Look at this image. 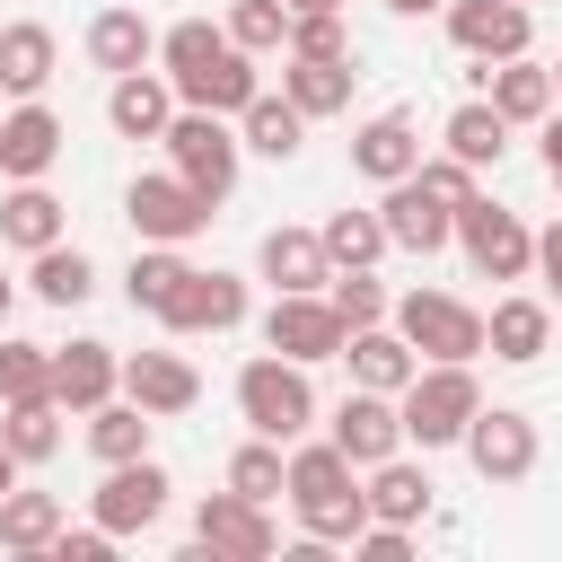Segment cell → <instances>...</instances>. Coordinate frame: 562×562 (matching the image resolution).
Masks as SVG:
<instances>
[{
	"mask_svg": "<svg viewBox=\"0 0 562 562\" xmlns=\"http://www.w3.org/2000/svg\"><path fill=\"white\" fill-rule=\"evenodd\" d=\"M351 553H360V562H404V553H413V527H386V518H369V527L351 536Z\"/></svg>",
	"mask_w": 562,
	"mask_h": 562,
	"instance_id": "bcb514c9",
	"label": "cell"
},
{
	"mask_svg": "<svg viewBox=\"0 0 562 562\" xmlns=\"http://www.w3.org/2000/svg\"><path fill=\"white\" fill-rule=\"evenodd\" d=\"M158 325L167 334H228V325H246V281L237 272H202V263H184V281H176V299L158 307Z\"/></svg>",
	"mask_w": 562,
	"mask_h": 562,
	"instance_id": "7c38bea8",
	"label": "cell"
},
{
	"mask_svg": "<svg viewBox=\"0 0 562 562\" xmlns=\"http://www.w3.org/2000/svg\"><path fill=\"white\" fill-rule=\"evenodd\" d=\"M158 140H167V167H176L202 202H228V193H237V158H246V140L228 132V114L176 105V123H167Z\"/></svg>",
	"mask_w": 562,
	"mask_h": 562,
	"instance_id": "277c9868",
	"label": "cell"
},
{
	"mask_svg": "<svg viewBox=\"0 0 562 562\" xmlns=\"http://www.w3.org/2000/svg\"><path fill=\"white\" fill-rule=\"evenodd\" d=\"M544 70H553V97H562V61H544Z\"/></svg>",
	"mask_w": 562,
	"mask_h": 562,
	"instance_id": "11a10c76",
	"label": "cell"
},
{
	"mask_svg": "<svg viewBox=\"0 0 562 562\" xmlns=\"http://www.w3.org/2000/svg\"><path fill=\"white\" fill-rule=\"evenodd\" d=\"M527 35H536L527 0H448V44L465 61H509V53H527Z\"/></svg>",
	"mask_w": 562,
	"mask_h": 562,
	"instance_id": "4fadbf2b",
	"label": "cell"
},
{
	"mask_svg": "<svg viewBox=\"0 0 562 562\" xmlns=\"http://www.w3.org/2000/svg\"><path fill=\"white\" fill-rule=\"evenodd\" d=\"M220 44H228V26H211V18H176V26L158 35V61H167V79H184V70H202Z\"/></svg>",
	"mask_w": 562,
	"mask_h": 562,
	"instance_id": "7bdbcfd3",
	"label": "cell"
},
{
	"mask_svg": "<svg viewBox=\"0 0 562 562\" xmlns=\"http://www.w3.org/2000/svg\"><path fill=\"white\" fill-rule=\"evenodd\" d=\"M53 158H61V114L35 105V97H18L0 114V176L9 184H35V176H53Z\"/></svg>",
	"mask_w": 562,
	"mask_h": 562,
	"instance_id": "9a60e30c",
	"label": "cell"
},
{
	"mask_svg": "<svg viewBox=\"0 0 562 562\" xmlns=\"http://www.w3.org/2000/svg\"><path fill=\"white\" fill-rule=\"evenodd\" d=\"M88 448H97L105 465H123V457H149V413H140L132 395H123V404L105 395V404L88 413Z\"/></svg>",
	"mask_w": 562,
	"mask_h": 562,
	"instance_id": "d590c367",
	"label": "cell"
},
{
	"mask_svg": "<svg viewBox=\"0 0 562 562\" xmlns=\"http://www.w3.org/2000/svg\"><path fill=\"white\" fill-rule=\"evenodd\" d=\"M395 18H430V9H448V0H386Z\"/></svg>",
	"mask_w": 562,
	"mask_h": 562,
	"instance_id": "f907efd6",
	"label": "cell"
},
{
	"mask_svg": "<svg viewBox=\"0 0 562 562\" xmlns=\"http://www.w3.org/2000/svg\"><path fill=\"white\" fill-rule=\"evenodd\" d=\"M255 272H263L272 290H325V281H334V255H325L316 228H263Z\"/></svg>",
	"mask_w": 562,
	"mask_h": 562,
	"instance_id": "603a6c76",
	"label": "cell"
},
{
	"mask_svg": "<svg viewBox=\"0 0 562 562\" xmlns=\"http://www.w3.org/2000/svg\"><path fill=\"white\" fill-rule=\"evenodd\" d=\"M114 544H123V536H105V527H79V536L61 527V536H53V562H105Z\"/></svg>",
	"mask_w": 562,
	"mask_h": 562,
	"instance_id": "7dc6e473",
	"label": "cell"
},
{
	"mask_svg": "<svg viewBox=\"0 0 562 562\" xmlns=\"http://www.w3.org/2000/svg\"><path fill=\"white\" fill-rule=\"evenodd\" d=\"M316 237H325L334 272H342V263H378V255H386V220H378V211H334Z\"/></svg>",
	"mask_w": 562,
	"mask_h": 562,
	"instance_id": "74e56055",
	"label": "cell"
},
{
	"mask_svg": "<svg viewBox=\"0 0 562 562\" xmlns=\"http://www.w3.org/2000/svg\"><path fill=\"white\" fill-rule=\"evenodd\" d=\"M281 501L299 509V536H316V544H351V536L369 527L360 465H351L334 439H307V448H290V465H281Z\"/></svg>",
	"mask_w": 562,
	"mask_h": 562,
	"instance_id": "6da1fadb",
	"label": "cell"
},
{
	"mask_svg": "<svg viewBox=\"0 0 562 562\" xmlns=\"http://www.w3.org/2000/svg\"><path fill=\"white\" fill-rule=\"evenodd\" d=\"M536 272H544V290L562 299V220H553V228L536 237Z\"/></svg>",
	"mask_w": 562,
	"mask_h": 562,
	"instance_id": "c3c4849f",
	"label": "cell"
},
{
	"mask_svg": "<svg viewBox=\"0 0 562 562\" xmlns=\"http://www.w3.org/2000/svg\"><path fill=\"white\" fill-rule=\"evenodd\" d=\"M176 281H184V246H140V255H132V272H123V299L158 316V307L176 299Z\"/></svg>",
	"mask_w": 562,
	"mask_h": 562,
	"instance_id": "8d00e7d4",
	"label": "cell"
},
{
	"mask_svg": "<svg viewBox=\"0 0 562 562\" xmlns=\"http://www.w3.org/2000/svg\"><path fill=\"white\" fill-rule=\"evenodd\" d=\"M351 79H360V70H351V53H342V61H299V53L281 61V97H290L307 123L342 114V105H351Z\"/></svg>",
	"mask_w": 562,
	"mask_h": 562,
	"instance_id": "4316f807",
	"label": "cell"
},
{
	"mask_svg": "<svg viewBox=\"0 0 562 562\" xmlns=\"http://www.w3.org/2000/svg\"><path fill=\"white\" fill-rule=\"evenodd\" d=\"M290 35V0H228V44L237 53H281Z\"/></svg>",
	"mask_w": 562,
	"mask_h": 562,
	"instance_id": "60d3db41",
	"label": "cell"
},
{
	"mask_svg": "<svg viewBox=\"0 0 562 562\" xmlns=\"http://www.w3.org/2000/svg\"><path fill=\"white\" fill-rule=\"evenodd\" d=\"M53 395V342H0V404Z\"/></svg>",
	"mask_w": 562,
	"mask_h": 562,
	"instance_id": "b9f144b4",
	"label": "cell"
},
{
	"mask_svg": "<svg viewBox=\"0 0 562 562\" xmlns=\"http://www.w3.org/2000/svg\"><path fill=\"white\" fill-rule=\"evenodd\" d=\"M474 79H483V105H492L501 123H544V114H553V70H544L536 53H509V61H483Z\"/></svg>",
	"mask_w": 562,
	"mask_h": 562,
	"instance_id": "e0dca14e",
	"label": "cell"
},
{
	"mask_svg": "<svg viewBox=\"0 0 562 562\" xmlns=\"http://www.w3.org/2000/svg\"><path fill=\"white\" fill-rule=\"evenodd\" d=\"M281 439H246L237 457H228V492H246V501H281Z\"/></svg>",
	"mask_w": 562,
	"mask_h": 562,
	"instance_id": "ee69618b",
	"label": "cell"
},
{
	"mask_svg": "<svg viewBox=\"0 0 562 562\" xmlns=\"http://www.w3.org/2000/svg\"><path fill=\"white\" fill-rule=\"evenodd\" d=\"M149 53H158V35H149L140 9H97V18H88V61H97V70H114V79H123V70H149Z\"/></svg>",
	"mask_w": 562,
	"mask_h": 562,
	"instance_id": "484cf974",
	"label": "cell"
},
{
	"mask_svg": "<svg viewBox=\"0 0 562 562\" xmlns=\"http://www.w3.org/2000/svg\"><path fill=\"white\" fill-rule=\"evenodd\" d=\"M386 325L422 351V360H483V307L448 299V290H404L386 307Z\"/></svg>",
	"mask_w": 562,
	"mask_h": 562,
	"instance_id": "5b68a950",
	"label": "cell"
},
{
	"mask_svg": "<svg viewBox=\"0 0 562 562\" xmlns=\"http://www.w3.org/2000/svg\"><path fill=\"white\" fill-rule=\"evenodd\" d=\"M123 220H132V237H140V246H184V237H202V228H211V202L167 167V176H132Z\"/></svg>",
	"mask_w": 562,
	"mask_h": 562,
	"instance_id": "ba28073f",
	"label": "cell"
},
{
	"mask_svg": "<svg viewBox=\"0 0 562 562\" xmlns=\"http://www.w3.org/2000/svg\"><path fill=\"white\" fill-rule=\"evenodd\" d=\"M26 281H35V299H44V307H79V299L97 290V263H88L79 246H61V237H53V246H35V272H26Z\"/></svg>",
	"mask_w": 562,
	"mask_h": 562,
	"instance_id": "e575fe53",
	"label": "cell"
},
{
	"mask_svg": "<svg viewBox=\"0 0 562 562\" xmlns=\"http://www.w3.org/2000/svg\"><path fill=\"white\" fill-rule=\"evenodd\" d=\"M290 9H342V0H290Z\"/></svg>",
	"mask_w": 562,
	"mask_h": 562,
	"instance_id": "db71d44e",
	"label": "cell"
},
{
	"mask_svg": "<svg viewBox=\"0 0 562 562\" xmlns=\"http://www.w3.org/2000/svg\"><path fill=\"white\" fill-rule=\"evenodd\" d=\"M544 176L562 184V114H544Z\"/></svg>",
	"mask_w": 562,
	"mask_h": 562,
	"instance_id": "681fc988",
	"label": "cell"
},
{
	"mask_svg": "<svg viewBox=\"0 0 562 562\" xmlns=\"http://www.w3.org/2000/svg\"><path fill=\"white\" fill-rule=\"evenodd\" d=\"M9 299H18V281H9V272H0V316H9Z\"/></svg>",
	"mask_w": 562,
	"mask_h": 562,
	"instance_id": "f5cc1de1",
	"label": "cell"
},
{
	"mask_svg": "<svg viewBox=\"0 0 562 562\" xmlns=\"http://www.w3.org/2000/svg\"><path fill=\"white\" fill-rule=\"evenodd\" d=\"M167 465L158 457H123V465H105V483L88 492V509H97V527L105 536H140V527H158L167 518Z\"/></svg>",
	"mask_w": 562,
	"mask_h": 562,
	"instance_id": "8fae6325",
	"label": "cell"
},
{
	"mask_svg": "<svg viewBox=\"0 0 562 562\" xmlns=\"http://www.w3.org/2000/svg\"><path fill=\"white\" fill-rule=\"evenodd\" d=\"M544 342H553V307H544V299H501V307L483 316V351L509 360V369L544 360Z\"/></svg>",
	"mask_w": 562,
	"mask_h": 562,
	"instance_id": "d4e9b609",
	"label": "cell"
},
{
	"mask_svg": "<svg viewBox=\"0 0 562 562\" xmlns=\"http://www.w3.org/2000/svg\"><path fill=\"white\" fill-rule=\"evenodd\" d=\"M0 448H9L18 465H44V457L61 448V404H53V395L9 404V413H0Z\"/></svg>",
	"mask_w": 562,
	"mask_h": 562,
	"instance_id": "836d02e7",
	"label": "cell"
},
{
	"mask_svg": "<svg viewBox=\"0 0 562 562\" xmlns=\"http://www.w3.org/2000/svg\"><path fill=\"white\" fill-rule=\"evenodd\" d=\"M342 360H351V386H378V395H404V378L422 369V351L395 325H351L342 334Z\"/></svg>",
	"mask_w": 562,
	"mask_h": 562,
	"instance_id": "cb8c5ba5",
	"label": "cell"
},
{
	"mask_svg": "<svg viewBox=\"0 0 562 562\" xmlns=\"http://www.w3.org/2000/svg\"><path fill=\"white\" fill-rule=\"evenodd\" d=\"M360 492H369V518H386V527L430 518V474H422V465H404V448H395V457H378Z\"/></svg>",
	"mask_w": 562,
	"mask_h": 562,
	"instance_id": "83f0119b",
	"label": "cell"
},
{
	"mask_svg": "<svg viewBox=\"0 0 562 562\" xmlns=\"http://www.w3.org/2000/svg\"><path fill=\"white\" fill-rule=\"evenodd\" d=\"M351 465H378V457H395L404 448V413H395V395H378V386H351L342 404H334V430H325Z\"/></svg>",
	"mask_w": 562,
	"mask_h": 562,
	"instance_id": "5bb4252c",
	"label": "cell"
},
{
	"mask_svg": "<svg viewBox=\"0 0 562 562\" xmlns=\"http://www.w3.org/2000/svg\"><path fill=\"white\" fill-rule=\"evenodd\" d=\"M457 246H465V263H474L483 281H527V272H536V228H527L518 211L483 202V193L457 211Z\"/></svg>",
	"mask_w": 562,
	"mask_h": 562,
	"instance_id": "8992f818",
	"label": "cell"
},
{
	"mask_svg": "<svg viewBox=\"0 0 562 562\" xmlns=\"http://www.w3.org/2000/svg\"><path fill=\"white\" fill-rule=\"evenodd\" d=\"M105 123H114L123 140H158V132L176 123V88H167V70H123V79L105 88Z\"/></svg>",
	"mask_w": 562,
	"mask_h": 562,
	"instance_id": "7402d4cb",
	"label": "cell"
},
{
	"mask_svg": "<svg viewBox=\"0 0 562 562\" xmlns=\"http://www.w3.org/2000/svg\"><path fill=\"white\" fill-rule=\"evenodd\" d=\"M281 53H299V61H342V53H351V35H342V9H290V35H281Z\"/></svg>",
	"mask_w": 562,
	"mask_h": 562,
	"instance_id": "ab89813d",
	"label": "cell"
},
{
	"mask_svg": "<svg viewBox=\"0 0 562 562\" xmlns=\"http://www.w3.org/2000/svg\"><path fill=\"white\" fill-rule=\"evenodd\" d=\"M176 88V105H202V114H237L263 79H255V53H237V44H220L202 70H184V79H167Z\"/></svg>",
	"mask_w": 562,
	"mask_h": 562,
	"instance_id": "44dd1931",
	"label": "cell"
},
{
	"mask_svg": "<svg viewBox=\"0 0 562 562\" xmlns=\"http://www.w3.org/2000/svg\"><path fill=\"white\" fill-rule=\"evenodd\" d=\"M9 483H18V457H9V448H0V492H9Z\"/></svg>",
	"mask_w": 562,
	"mask_h": 562,
	"instance_id": "816d5d0a",
	"label": "cell"
},
{
	"mask_svg": "<svg viewBox=\"0 0 562 562\" xmlns=\"http://www.w3.org/2000/svg\"><path fill=\"white\" fill-rule=\"evenodd\" d=\"M457 448H465V465L483 483H527L536 474V422L518 404H474V422H465Z\"/></svg>",
	"mask_w": 562,
	"mask_h": 562,
	"instance_id": "30bf717a",
	"label": "cell"
},
{
	"mask_svg": "<svg viewBox=\"0 0 562 562\" xmlns=\"http://www.w3.org/2000/svg\"><path fill=\"white\" fill-rule=\"evenodd\" d=\"M44 79H53V26L44 18L0 26V97H44Z\"/></svg>",
	"mask_w": 562,
	"mask_h": 562,
	"instance_id": "f546056e",
	"label": "cell"
},
{
	"mask_svg": "<svg viewBox=\"0 0 562 562\" xmlns=\"http://www.w3.org/2000/svg\"><path fill=\"white\" fill-rule=\"evenodd\" d=\"M439 140H448V158H465V167L483 176V167H501V149H509V123H501L483 97H465V105L439 123Z\"/></svg>",
	"mask_w": 562,
	"mask_h": 562,
	"instance_id": "1f68e13d",
	"label": "cell"
},
{
	"mask_svg": "<svg viewBox=\"0 0 562 562\" xmlns=\"http://www.w3.org/2000/svg\"><path fill=\"white\" fill-rule=\"evenodd\" d=\"M422 167V132H413V114H369L360 132H351V176H369V184H404Z\"/></svg>",
	"mask_w": 562,
	"mask_h": 562,
	"instance_id": "ac0fdd59",
	"label": "cell"
},
{
	"mask_svg": "<svg viewBox=\"0 0 562 562\" xmlns=\"http://www.w3.org/2000/svg\"><path fill=\"white\" fill-rule=\"evenodd\" d=\"M342 316H334V299L325 290H272V316H263V351H281V360H299V369H316V360H342Z\"/></svg>",
	"mask_w": 562,
	"mask_h": 562,
	"instance_id": "52a82bcc",
	"label": "cell"
},
{
	"mask_svg": "<svg viewBox=\"0 0 562 562\" xmlns=\"http://www.w3.org/2000/svg\"><path fill=\"white\" fill-rule=\"evenodd\" d=\"M61 527H70V518H61L53 492H18V483L0 492V553H26V562H35V553H53Z\"/></svg>",
	"mask_w": 562,
	"mask_h": 562,
	"instance_id": "f1b7e54d",
	"label": "cell"
},
{
	"mask_svg": "<svg viewBox=\"0 0 562 562\" xmlns=\"http://www.w3.org/2000/svg\"><path fill=\"white\" fill-rule=\"evenodd\" d=\"M0 237H9V246H26V255L61 237V202L44 193V176H35V184H9V193H0Z\"/></svg>",
	"mask_w": 562,
	"mask_h": 562,
	"instance_id": "d6a6232c",
	"label": "cell"
},
{
	"mask_svg": "<svg viewBox=\"0 0 562 562\" xmlns=\"http://www.w3.org/2000/svg\"><path fill=\"white\" fill-rule=\"evenodd\" d=\"M474 404H483L474 360H422V369L404 378V395H395V413H404V439H413V448H457V439H465V422H474Z\"/></svg>",
	"mask_w": 562,
	"mask_h": 562,
	"instance_id": "7a4b0ae2",
	"label": "cell"
},
{
	"mask_svg": "<svg viewBox=\"0 0 562 562\" xmlns=\"http://www.w3.org/2000/svg\"><path fill=\"white\" fill-rule=\"evenodd\" d=\"M237 140H246L255 158H299V140H307V114H299L290 97H263V88H255V97L237 105Z\"/></svg>",
	"mask_w": 562,
	"mask_h": 562,
	"instance_id": "4dcf8cb0",
	"label": "cell"
},
{
	"mask_svg": "<svg viewBox=\"0 0 562 562\" xmlns=\"http://www.w3.org/2000/svg\"><path fill=\"white\" fill-rule=\"evenodd\" d=\"M123 395H132L149 422H167V413H193L202 378H193L184 351H132V360H123Z\"/></svg>",
	"mask_w": 562,
	"mask_h": 562,
	"instance_id": "d6986e66",
	"label": "cell"
},
{
	"mask_svg": "<svg viewBox=\"0 0 562 562\" xmlns=\"http://www.w3.org/2000/svg\"><path fill=\"white\" fill-rule=\"evenodd\" d=\"M325 299H334V316H342V325H386V307H395V299H386V281H378L369 263H342V272L325 281Z\"/></svg>",
	"mask_w": 562,
	"mask_h": 562,
	"instance_id": "f35d334b",
	"label": "cell"
},
{
	"mask_svg": "<svg viewBox=\"0 0 562 562\" xmlns=\"http://www.w3.org/2000/svg\"><path fill=\"white\" fill-rule=\"evenodd\" d=\"M237 413H246L255 439H281V448H290V439H307V422H316V386H307L299 360L263 351V360L237 369Z\"/></svg>",
	"mask_w": 562,
	"mask_h": 562,
	"instance_id": "3957f363",
	"label": "cell"
},
{
	"mask_svg": "<svg viewBox=\"0 0 562 562\" xmlns=\"http://www.w3.org/2000/svg\"><path fill=\"white\" fill-rule=\"evenodd\" d=\"M114 386H123V360H114V342L79 334V342H61V351H53V404H61V413H97Z\"/></svg>",
	"mask_w": 562,
	"mask_h": 562,
	"instance_id": "2e32d148",
	"label": "cell"
},
{
	"mask_svg": "<svg viewBox=\"0 0 562 562\" xmlns=\"http://www.w3.org/2000/svg\"><path fill=\"white\" fill-rule=\"evenodd\" d=\"M527 9H536V0H527Z\"/></svg>",
	"mask_w": 562,
	"mask_h": 562,
	"instance_id": "9f6ffc18",
	"label": "cell"
},
{
	"mask_svg": "<svg viewBox=\"0 0 562 562\" xmlns=\"http://www.w3.org/2000/svg\"><path fill=\"white\" fill-rule=\"evenodd\" d=\"M378 220H386V246H404V255H439V246L457 237V211H448V202H430L413 176H404V184H386Z\"/></svg>",
	"mask_w": 562,
	"mask_h": 562,
	"instance_id": "ffe728a7",
	"label": "cell"
},
{
	"mask_svg": "<svg viewBox=\"0 0 562 562\" xmlns=\"http://www.w3.org/2000/svg\"><path fill=\"white\" fill-rule=\"evenodd\" d=\"M193 544L211 562H272L281 536H272V501H246V492H211L193 509Z\"/></svg>",
	"mask_w": 562,
	"mask_h": 562,
	"instance_id": "9c48e42d",
	"label": "cell"
},
{
	"mask_svg": "<svg viewBox=\"0 0 562 562\" xmlns=\"http://www.w3.org/2000/svg\"><path fill=\"white\" fill-rule=\"evenodd\" d=\"M413 184H422L430 202H448V211H465V202L483 193V184H474V167H465V158H448V149H439V158H422V167H413Z\"/></svg>",
	"mask_w": 562,
	"mask_h": 562,
	"instance_id": "f6af8a7d",
	"label": "cell"
}]
</instances>
